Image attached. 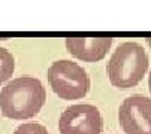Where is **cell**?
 Here are the masks:
<instances>
[{"label":"cell","instance_id":"1","mask_svg":"<svg viewBox=\"0 0 151 134\" xmlns=\"http://www.w3.org/2000/svg\"><path fill=\"white\" fill-rule=\"evenodd\" d=\"M47 91L42 82L32 76L8 82L0 93V109L6 118L29 119L36 116L45 104Z\"/></svg>","mask_w":151,"mask_h":134},{"label":"cell","instance_id":"2","mask_svg":"<svg viewBox=\"0 0 151 134\" xmlns=\"http://www.w3.org/2000/svg\"><path fill=\"white\" fill-rule=\"evenodd\" d=\"M148 69L145 49L136 42H124L108 61V78L117 88H132L138 85Z\"/></svg>","mask_w":151,"mask_h":134},{"label":"cell","instance_id":"3","mask_svg":"<svg viewBox=\"0 0 151 134\" xmlns=\"http://www.w3.org/2000/svg\"><path fill=\"white\" fill-rule=\"evenodd\" d=\"M48 82L63 100H78L87 96L90 78L82 67L69 60H58L48 69Z\"/></svg>","mask_w":151,"mask_h":134},{"label":"cell","instance_id":"4","mask_svg":"<svg viewBox=\"0 0 151 134\" xmlns=\"http://www.w3.org/2000/svg\"><path fill=\"white\" fill-rule=\"evenodd\" d=\"M102 127L103 122L100 112L91 104L70 106L58 119L60 134H100Z\"/></svg>","mask_w":151,"mask_h":134},{"label":"cell","instance_id":"5","mask_svg":"<svg viewBox=\"0 0 151 134\" xmlns=\"http://www.w3.org/2000/svg\"><path fill=\"white\" fill-rule=\"evenodd\" d=\"M118 121L126 134H151V98L132 96L118 109Z\"/></svg>","mask_w":151,"mask_h":134},{"label":"cell","instance_id":"6","mask_svg":"<svg viewBox=\"0 0 151 134\" xmlns=\"http://www.w3.org/2000/svg\"><path fill=\"white\" fill-rule=\"evenodd\" d=\"M112 45V39L109 37H96V39H90V37H70L66 39V48L69 49V52L82 60V61H88V63H94V61H100L108 51L111 49Z\"/></svg>","mask_w":151,"mask_h":134},{"label":"cell","instance_id":"7","mask_svg":"<svg viewBox=\"0 0 151 134\" xmlns=\"http://www.w3.org/2000/svg\"><path fill=\"white\" fill-rule=\"evenodd\" d=\"M14 69H15V61L12 54L5 48H0V85L5 83L12 76Z\"/></svg>","mask_w":151,"mask_h":134},{"label":"cell","instance_id":"8","mask_svg":"<svg viewBox=\"0 0 151 134\" xmlns=\"http://www.w3.org/2000/svg\"><path fill=\"white\" fill-rule=\"evenodd\" d=\"M14 134H50L48 130L40 125V124H36V122H26V124H21L15 131Z\"/></svg>","mask_w":151,"mask_h":134},{"label":"cell","instance_id":"9","mask_svg":"<svg viewBox=\"0 0 151 134\" xmlns=\"http://www.w3.org/2000/svg\"><path fill=\"white\" fill-rule=\"evenodd\" d=\"M148 86H150V91H151V73H150V78H148Z\"/></svg>","mask_w":151,"mask_h":134},{"label":"cell","instance_id":"10","mask_svg":"<svg viewBox=\"0 0 151 134\" xmlns=\"http://www.w3.org/2000/svg\"><path fill=\"white\" fill-rule=\"evenodd\" d=\"M147 43L150 45V48H151V37H150V39H147Z\"/></svg>","mask_w":151,"mask_h":134}]
</instances>
